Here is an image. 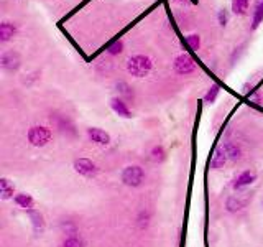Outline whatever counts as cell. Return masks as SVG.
<instances>
[{"instance_id":"obj_15","label":"cell","mask_w":263,"mask_h":247,"mask_svg":"<svg viewBox=\"0 0 263 247\" xmlns=\"http://www.w3.org/2000/svg\"><path fill=\"white\" fill-rule=\"evenodd\" d=\"M17 35V25L12 22H2L0 23V42L7 43Z\"/></svg>"},{"instance_id":"obj_16","label":"cell","mask_w":263,"mask_h":247,"mask_svg":"<svg viewBox=\"0 0 263 247\" xmlns=\"http://www.w3.org/2000/svg\"><path fill=\"white\" fill-rule=\"evenodd\" d=\"M222 147H224L225 154H227V157H229L230 160L237 161V160L242 158V148H240L237 143H234V142H225Z\"/></svg>"},{"instance_id":"obj_20","label":"cell","mask_w":263,"mask_h":247,"mask_svg":"<svg viewBox=\"0 0 263 247\" xmlns=\"http://www.w3.org/2000/svg\"><path fill=\"white\" fill-rule=\"evenodd\" d=\"M219 92H220L219 84H212V86L207 89V92L204 94V102H207V104H214L217 96H219Z\"/></svg>"},{"instance_id":"obj_8","label":"cell","mask_w":263,"mask_h":247,"mask_svg":"<svg viewBox=\"0 0 263 247\" xmlns=\"http://www.w3.org/2000/svg\"><path fill=\"white\" fill-rule=\"evenodd\" d=\"M88 137L92 143L101 145V147H109L112 142L110 134L106 132L104 129H99V127H89L88 129Z\"/></svg>"},{"instance_id":"obj_22","label":"cell","mask_w":263,"mask_h":247,"mask_svg":"<svg viewBox=\"0 0 263 247\" xmlns=\"http://www.w3.org/2000/svg\"><path fill=\"white\" fill-rule=\"evenodd\" d=\"M186 43L189 45V48H191V49H199V48H201V37H199L197 33H193V35H189V37L186 38Z\"/></svg>"},{"instance_id":"obj_14","label":"cell","mask_w":263,"mask_h":247,"mask_svg":"<svg viewBox=\"0 0 263 247\" xmlns=\"http://www.w3.org/2000/svg\"><path fill=\"white\" fill-rule=\"evenodd\" d=\"M15 195H17L15 185H13L10 180L5 177L0 178V198H2L3 201H7V200H13Z\"/></svg>"},{"instance_id":"obj_6","label":"cell","mask_w":263,"mask_h":247,"mask_svg":"<svg viewBox=\"0 0 263 247\" xmlns=\"http://www.w3.org/2000/svg\"><path fill=\"white\" fill-rule=\"evenodd\" d=\"M0 65L2 68L8 71V73H15L18 68L22 66V56L18 51H13V49H8V51H3L2 56H0Z\"/></svg>"},{"instance_id":"obj_18","label":"cell","mask_w":263,"mask_h":247,"mask_svg":"<svg viewBox=\"0 0 263 247\" xmlns=\"http://www.w3.org/2000/svg\"><path fill=\"white\" fill-rule=\"evenodd\" d=\"M61 247H86V242L81 236L78 234H69L65 237V241H63Z\"/></svg>"},{"instance_id":"obj_23","label":"cell","mask_w":263,"mask_h":247,"mask_svg":"<svg viewBox=\"0 0 263 247\" xmlns=\"http://www.w3.org/2000/svg\"><path fill=\"white\" fill-rule=\"evenodd\" d=\"M109 55H112V56H115V55H120L122 51H124V42H120V40H117V42H114L109 46Z\"/></svg>"},{"instance_id":"obj_1","label":"cell","mask_w":263,"mask_h":247,"mask_svg":"<svg viewBox=\"0 0 263 247\" xmlns=\"http://www.w3.org/2000/svg\"><path fill=\"white\" fill-rule=\"evenodd\" d=\"M153 60L147 55H135L127 60V71L135 78H145L152 73Z\"/></svg>"},{"instance_id":"obj_2","label":"cell","mask_w":263,"mask_h":247,"mask_svg":"<svg viewBox=\"0 0 263 247\" xmlns=\"http://www.w3.org/2000/svg\"><path fill=\"white\" fill-rule=\"evenodd\" d=\"M145 178H147V173L145 170L140 167V165H129L122 170L120 180L125 186L129 188H138L145 183Z\"/></svg>"},{"instance_id":"obj_5","label":"cell","mask_w":263,"mask_h":247,"mask_svg":"<svg viewBox=\"0 0 263 247\" xmlns=\"http://www.w3.org/2000/svg\"><path fill=\"white\" fill-rule=\"evenodd\" d=\"M72 168H74L76 173L81 175V177H84V178H94V177H97V173H99L97 165L94 163L92 160H89V158H78V160H74V165H72Z\"/></svg>"},{"instance_id":"obj_7","label":"cell","mask_w":263,"mask_h":247,"mask_svg":"<svg viewBox=\"0 0 263 247\" xmlns=\"http://www.w3.org/2000/svg\"><path fill=\"white\" fill-rule=\"evenodd\" d=\"M255 181H257V172H255V170H245V172L237 175V178H235L234 183H232V188L235 191H242V190H245L247 186L253 185Z\"/></svg>"},{"instance_id":"obj_17","label":"cell","mask_w":263,"mask_h":247,"mask_svg":"<svg viewBox=\"0 0 263 247\" xmlns=\"http://www.w3.org/2000/svg\"><path fill=\"white\" fill-rule=\"evenodd\" d=\"M260 23H263V0H257L255 10L252 15V30H257Z\"/></svg>"},{"instance_id":"obj_13","label":"cell","mask_w":263,"mask_h":247,"mask_svg":"<svg viewBox=\"0 0 263 247\" xmlns=\"http://www.w3.org/2000/svg\"><path fill=\"white\" fill-rule=\"evenodd\" d=\"M229 157L225 154L224 147H217L214 150V154H212V158H211V168L212 170H222L225 167V163H227Z\"/></svg>"},{"instance_id":"obj_25","label":"cell","mask_w":263,"mask_h":247,"mask_svg":"<svg viewBox=\"0 0 263 247\" xmlns=\"http://www.w3.org/2000/svg\"><path fill=\"white\" fill-rule=\"evenodd\" d=\"M117 91H119L122 96H125V97L133 96V92H132V89H130V86L127 83H119V84H117Z\"/></svg>"},{"instance_id":"obj_24","label":"cell","mask_w":263,"mask_h":247,"mask_svg":"<svg viewBox=\"0 0 263 247\" xmlns=\"http://www.w3.org/2000/svg\"><path fill=\"white\" fill-rule=\"evenodd\" d=\"M229 20H230L229 10H225V8H220L219 13H217V22H219V25H220V26H227Z\"/></svg>"},{"instance_id":"obj_9","label":"cell","mask_w":263,"mask_h":247,"mask_svg":"<svg viewBox=\"0 0 263 247\" xmlns=\"http://www.w3.org/2000/svg\"><path fill=\"white\" fill-rule=\"evenodd\" d=\"M243 195H245V193L237 191V195L229 196L227 201H225V209H227L229 213H239V211H242L248 203V198Z\"/></svg>"},{"instance_id":"obj_11","label":"cell","mask_w":263,"mask_h":247,"mask_svg":"<svg viewBox=\"0 0 263 247\" xmlns=\"http://www.w3.org/2000/svg\"><path fill=\"white\" fill-rule=\"evenodd\" d=\"M110 107H112V111H114L117 115H120V117H124V119H130L132 117V111L129 109L127 102L120 96L110 99Z\"/></svg>"},{"instance_id":"obj_4","label":"cell","mask_w":263,"mask_h":247,"mask_svg":"<svg viewBox=\"0 0 263 247\" xmlns=\"http://www.w3.org/2000/svg\"><path fill=\"white\" fill-rule=\"evenodd\" d=\"M173 66H175V71L181 76H188V74H193L196 71V63H194L193 56L189 53H181L175 58L173 61Z\"/></svg>"},{"instance_id":"obj_3","label":"cell","mask_w":263,"mask_h":247,"mask_svg":"<svg viewBox=\"0 0 263 247\" xmlns=\"http://www.w3.org/2000/svg\"><path fill=\"white\" fill-rule=\"evenodd\" d=\"M26 138H28L30 145L42 148V147H46L48 143L53 140V132L51 129L44 127V125H33V127H30L28 132H26Z\"/></svg>"},{"instance_id":"obj_21","label":"cell","mask_w":263,"mask_h":247,"mask_svg":"<svg viewBox=\"0 0 263 247\" xmlns=\"http://www.w3.org/2000/svg\"><path fill=\"white\" fill-rule=\"evenodd\" d=\"M250 0H232V12L235 15H245Z\"/></svg>"},{"instance_id":"obj_19","label":"cell","mask_w":263,"mask_h":247,"mask_svg":"<svg viewBox=\"0 0 263 247\" xmlns=\"http://www.w3.org/2000/svg\"><path fill=\"white\" fill-rule=\"evenodd\" d=\"M150 155H152V160L155 163H161V161L166 160V150L163 145H155L152 148V152H150Z\"/></svg>"},{"instance_id":"obj_10","label":"cell","mask_w":263,"mask_h":247,"mask_svg":"<svg viewBox=\"0 0 263 247\" xmlns=\"http://www.w3.org/2000/svg\"><path fill=\"white\" fill-rule=\"evenodd\" d=\"M28 218L31 221V227H33V234L36 237L44 234V229H46V221H44V216L40 213L38 209L28 211Z\"/></svg>"},{"instance_id":"obj_12","label":"cell","mask_w":263,"mask_h":247,"mask_svg":"<svg viewBox=\"0 0 263 247\" xmlns=\"http://www.w3.org/2000/svg\"><path fill=\"white\" fill-rule=\"evenodd\" d=\"M13 203L20 209H25V211L35 209V198L28 195V193H17L15 198H13Z\"/></svg>"}]
</instances>
